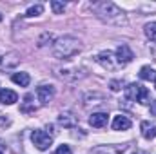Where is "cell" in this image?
<instances>
[{
    "label": "cell",
    "mask_w": 156,
    "mask_h": 154,
    "mask_svg": "<svg viewBox=\"0 0 156 154\" xmlns=\"http://www.w3.org/2000/svg\"><path fill=\"white\" fill-rule=\"evenodd\" d=\"M94 11H96L100 20H104V22H107L111 26H118V27L127 26L125 13L118 7L116 4H113V2H100V4L94 5Z\"/></svg>",
    "instance_id": "cell-1"
},
{
    "label": "cell",
    "mask_w": 156,
    "mask_h": 154,
    "mask_svg": "<svg viewBox=\"0 0 156 154\" xmlns=\"http://www.w3.org/2000/svg\"><path fill=\"white\" fill-rule=\"evenodd\" d=\"M80 51H82L80 40L75 38V37H60V38L53 44V53L60 60H67V58L78 54Z\"/></svg>",
    "instance_id": "cell-2"
},
{
    "label": "cell",
    "mask_w": 156,
    "mask_h": 154,
    "mask_svg": "<svg viewBox=\"0 0 156 154\" xmlns=\"http://www.w3.org/2000/svg\"><path fill=\"white\" fill-rule=\"evenodd\" d=\"M125 98L129 102H140L142 105H147L151 102V94H149V89L140 85V83H131L127 85L125 89Z\"/></svg>",
    "instance_id": "cell-3"
},
{
    "label": "cell",
    "mask_w": 156,
    "mask_h": 154,
    "mask_svg": "<svg viewBox=\"0 0 156 154\" xmlns=\"http://www.w3.org/2000/svg\"><path fill=\"white\" fill-rule=\"evenodd\" d=\"M94 60H96L104 69H107V71H116L118 67H120L116 56H115L111 51H102V53H98Z\"/></svg>",
    "instance_id": "cell-4"
},
{
    "label": "cell",
    "mask_w": 156,
    "mask_h": 154,
    "mask_svg": "<svg viewBox=\"0 0 156 154\" xmlns=\"http://www.w3.org/2000/svg\"><path fill=\"white\" fill-rule=\"evenodd\" d=\"M31 142L35 143V147L38 149V151H45V149H49L51 147V143H53V136H49L45 131H33L31 132Z\"/></svg>",
    "instance_id": "cell-5"
},
{
    "label": "cell",
    "mask_w": 156,
    "mask_h": 154,
    "mask_svg": "<svg viewBox=\"0 0 156 154\" xmlns=\"http://www.w3.org/2000/svg\"><path fill=\"white\" fill-rule=\"evenodd\" d=\"M116 60L120 65H127L129 62H133V58H134V54H133V51H131V47L127 45V44H122V45H118L116 47Z\"/></svg>",
    "instance_id": "cell-6"
},
{
    "label": "cell",
    "mask_w": 156,
    "mask_h": 154,
    "mask_svg": "<svg viewBox=\"0 0 156 154\" xmlns=\"http://www.w3.org/2000/svg\"><path fill=\"white\" fill-rule=\"evenodd\" d=\"M55 94H56V91H55L53 85H40L37 89V96H38V102L42 105H47L55 98Z\"/></svg>",
    "instance_id": "cell-7"
},
{
    "label": "cell",
    "mask_w": 156,
    "mask_h": 154,
    "mask_svg": "<svg viewBox=\"0 0 156 154\" xmlns=\"http://www.w3.org/2000/svg\"><path fill=\"white\" fill-rule=\"evenodd\" d=\"M140 129H142V136L145 140H154L156 138V123H153V121H142Z\"/></svg>",
    "instance_id": "cell-8"
},
{
    "label": "cell",
    "mask_w": 156,
    "mask_h": 154,
    "mask_svg": "<svg viewBox=\"0 0 156 154\" xmlns=\"http://www.w3.org/2000/svg\"><path fill=\"white\" fill-rule=\"evenodd\" d=\"M0 102L5 105H13L15 102H18V94L11 89H2L0 91Z\"/></svg>",
    "instance_id": "cell-9"
},
{
    "label": "cell",
    "mask_w": 156,
    "mask_h": 154,
    "mask_svg": "<svg viewBox=\"0 0 156 154\" xmlns=\"http://www.w3.org/2000/svg\"><path fill=\"white\" fill-rule=\"evenodd\" d=\"M113 129H115V131H127V129H131V120H129L127 116H122V114L115 116V120H113Z\"/></svg>",
    "instance_id": "cell-10"
},
{
    "label": "cell",
    "mask_w": 156,
    "mask_h": 154,
    "mask_svg": "<svg viewBox=\"0 0 156 154\" xmlns=\"http://www.w3.org/2000/svg\"><path fill=\"white\" fill-rule=\"evenodd\" d=\"M89 123H91V127L102 129V127L107 123V114H105V113H94V114L89 118Z\"/></svg>",
    "instance_id": "cell-11"
},
{
    "label": "cell",
    "mask_w": 156,
    "mask_h": 154,
    "mask_svg": "<svg viewBox=\"0 0 156 154\" xmlns=\"http://www.w3.org/2000/svg\"><path fill=\"white\" fill-rule=\"evenodd\" d=\"M11 80H13L16 85H20V87H27L29 82H31V78H29L27 73H15V75L11 76Z\"/></svg>",
    "instance_id": "cell-12"
},
{
    "label": "cell",
    "mask_w": 156,
    "mask_h": 154,
    "mask_svg": "<svg viewBox=\"0 0 156 154\" xmlns=\"http://www.w3.org/2000/svg\"><path fill=\"white\" fill-rule=\"evenodd\" d=\"M31 100H33V96H31V94H27V96L24 98V103H22V107H20V111H22V113L29 114V113H35V111H37V107L33 105V102H31Z\"/></svg>",
    "instance_id": "cell-13"
},
{
    "label": "cell",
    "mask_w": 156,
    "mask_h": 154,
    "mask_svg": "<svg viewBox=\"0 0 156 154\" xmlns=\"http://www.w3.org/2000/svg\"><path fill=\"white\" fill-rule=\"evenodd\" d=\"M140 78H142V80H147V82H151V80L156 82V71L151 69L149 65H145V67L140 69Z\"/></svg>",
    "instance_id": "cell-14"
},
{
    "label": "cell",
    "mask_w": 156,
    "mask_h": 154,
    "mask_svg": "<svg viewBox=\"0 0 156 154\" xmlns=\"http://www.w3.org/2000/svg\"><path fill=\"white\" fill-rule=\"evenodd\" d=\"M58 123H60L62 127H67V129H69V127H75V118H73L71 114H67V113H66V114H60V116H58Z\"/></svg>",
    "instance_id": "cell-15"
},
{
    "label": "cell",
    "mask_w": 156,
    "mask_h": 154,
    "mask_svg": "<svg viewBox=\"0 0 156 154\" xmlns=\"http://www.w3.org/2000/svg\"><path fill=\"white\" fill-rule=\"evenodd\" d=\"M144 31H145V37L151 40V42H156V22H149L144 27Z\"/></svg>",
    "instance_id": "cell-16"
},
{
    "label": "cell",
    "mask_w": 156,
    "mask_h": 154,
    "mask_svg": "<svg viewBox=\"0 0 156 154\" xmlns=\"http://www.w3.org/2000/svg\"><path fill=\"white\" fill-rule=\"evenodd\" d=\"M44 13V5L42 4H37V5H31L27 11H26V16H29V18H33V16H38Z\"/></svg>",
    "instance_id": "cell-17"
},
{
    "label": "cell",
    "mask_w": 156,
    "mask_h": 154,
    "mask_svg": "<svg viewBox=\"0 0 156 154\" xmlns=\"http://www.w3.org/2000/svg\"><path fill=\"white\" fill-rule=\"evenodd\" d=\"M51 42H53V35H51V33H44L38 38V47H44V45H47V44H51Z\"/></svg>",
    "instance_id": "cell-18"
},
{
    "label": "cell",
    "mask_w": 156,
    "mask_h": 154,
    "mask_svg": "<svg viewBox=\"0 0 156 154\" xmlns=\"http://www.w3.org/2000/svg\"><path fill=\"white\" fill-rule=\"evenodd\" d=\"M51 7H53L55 15H60V13H64V9H66V5H64L62 2H56V0H53V2H51Z\"/></svg>",
    "instance_id": "cell-19"
},
{
    "label": "cell",
    "mask_w": 156,
    "mask_h": 154,
    "mask_svg": "<svg viewBox=\"0 0 156 154\" xmlns=\"http://www.w3.org/2000/svg\"><path fill=\"white\" fill-rule=\"evenodd\" d=\"M109 87H111V91H115V93H118V91H120V89L123 87V82H122V80H111Z\"/></svg>",
    "instance_id": "cell-20"
},
{
    "label": "cell",
    "mask_w": 156,
    "mask_h": 154,
    "mask_svg": "<svg viewBox=\"0 0 156 154\" xmlns=\"http://www.w3.org/2000/svg\"><path fill=\"white\" fill-rule=\"evenodd\" d=\"M55 154H73V151H71V147L69 145H60L58 149H56V152Z\"/></svg>",
    "instance_id": "cell-21"
},
{
    "label": "cell",
    "mask_w": 156,
    "mask_h": 154,
    "mask_svg": "<svg viewBox=\"0 0 156 154\" xmlns=\"http://www.w3.org/2000/svg\"><path fill=\"white\" fill-rule=\"evenodd\" d=\"M9 125H11V120L0 114V127H9Z\"/></svg>",
    "instance_id": "cell-22"
},
{
    "label": "cell",
    "mask_w": 156,
    "mask_h": 154,
    "mask_svg": "<svg viewBox=\"0 0 156 154\" xmlns=\"http://www.w3.org/2000/svg\"><path fill=\"white\" fill-rule=\"evenodd\" d=\"M151 114L156 116V100H153V102H151Z\"/></svg>",
    "instance_id": "cell-23"
},
{
    "label": "cell",
    "mask_w": 156,
    "mask_h": 154,
    "mask_svg": "<svg viewBox=\"0 0 156 154\" xmlns=\"http://www.w3.org/2000/svg\"><path fill=\"white\" fill-rule=\"evenodd\" d=\"M0 64H2V56H0Z\"/></svg>",
    "instance_id": "cell-24"
},
{
    "label": "cell",
    "mask_w": 156,
    "mask_h": 154,
    "mask_svg": "<svg viewBox=\"0 0 156 154\" xmlns=\"http://www.w3.org/2000/svg\"><path fill=\"white\" fill-rule=\"evenodd\" d=\"M0 20H2V15H0Z\"/></svg>",
    "instance_id": "cell-25"
},
{
    "label": "cell",
    "mask_w": 156,
    "mask_h": 154,
    "mask_svg": "<svg viewBox=\"0 0 156 154\" xmlns=\"http://www.w3.org/2000/svg\"><path fill=\"white\" fill-rule=\"evenodd\" d=\"M154 87H156V82H154Z\"/></svg>",
    "instance_id": "cell-26"
},
{
    "label": "cell",
    "mask_w": 156,
    "mask_h": 154,
    "mask_svg": "<svg viewBox=\"0 0 156 154\" xmlns=\"http://www.w3.org/2000/svg\"><path fill=\"white\" fill-rule=\"evenodd\" d=\"M0 154H2V151H0Z\"/></svg>",
    "instance_id": "cell-27"
},
{
    "label": "cell",
    "mask_w": 156,
    "mask_h": 154,
    "mask_svg": "<svg viewBox=\"0 0 156 154\" xmlns=\"http://www.w3.org/2000/svg\"><path fill=\"white\" fill-rule=\"evenodd\" d=\"M0 143H2V142H0Z\"/></svg>",
    "instance_id": "cell-28"
}]
</instances>
